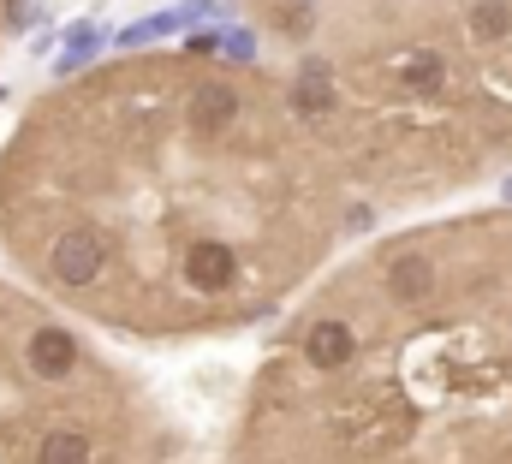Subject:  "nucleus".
Masks as SVG:
<instances>
[{"mask_svg":"<svg viewBox=\"0 0 512 464\" xmlns=\"http://www.w3.org/2000/svg\"><path fill=\"white\" fill-rule=\"evenodd\" d=\"M346 227L352 179L292 84L209 42L60 78L0 149V256L149 346L274 316Z\"/></svg>","mask_w":512,"mask_h":464,"instance_id":"obj_1","label":"nucleus"},{"mask_svg":"<svg viewBox=\"0 0 512 464\" xmlns=\"http://www.w3.org/2000/svg\"><path fill=\"white\" fill-rule=\"evenodd\" d=\"M227 464H512V209L399 227L316 280Z\"/></svg>","mask_w":512,"mask_h":464,"instance_id":"obj_2","label":"nucleus"},{"mask_svg":"<svg viewBox=\"0 0 512 464\" xmlns=\"http://www.w3.org/2000/svg\"><path fill=\"white\" fill-rule=\"evenodd\" d=\"M0 464H179L149 387L12 280H0Z\"/></svg>","mask_w":512,"mask_h":464,"instance_id":"obj_3","label":"nucleus"},{"mask_svg":"<svg viewBox=\"0 0 512 464\" xmlns=\"http://www.w3.org/2000/svg\"><path fill=\"white\" fill-rule=\"evenodd\" d=\"M18 18V0H0V42H6V24Z\"/></svg>","mask_w":512,"mask_h":464,"instance_id":"obj_4","label":"nucleus"}]
</instances>
